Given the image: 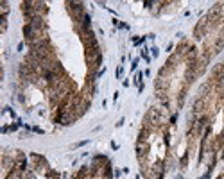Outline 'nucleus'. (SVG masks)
<instances>
[{
  "label": "nucleus",
  "instance_id": "1",
  "mask_svg": "<svg viewBox=\"0 0 224 179\" xmlns=\"http://www.w3.org/2000/svg\"><path fill=\"white\" fill-rule=\"evenodd\" d=\"M176 179H183V177H176Z\"/></svg>",
  "mask_w": 224,
  "mask_h": 179
}]
</instances>
